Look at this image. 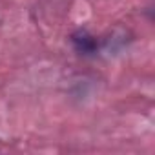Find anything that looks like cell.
<instances>
[{
    "instance_id": "6da1fadb",
    "label": "cell",
    "mask_w": 155,
    "mask_h": 155,
    "mask_svg": "<svg viewBox=\"0 0 155 155\" xmlns=\"http://www.w3.org/2000/svg\"><path fill=\"white\" fill-rule=\"evenodd\" d=\"M71 46L79 55L84 57L95 55L99 51V40L88 29H77L75 33H71Z\"/></svg>"
}]
</instances>
